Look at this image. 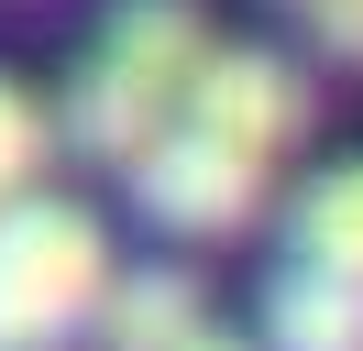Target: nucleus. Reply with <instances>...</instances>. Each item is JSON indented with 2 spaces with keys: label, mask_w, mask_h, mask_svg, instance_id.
<instances>
[{
  "label": "nucleus",
  "mask_w": 363,
  "mask_h": 351,
  "mask_svg": "<svg viewBox=\"0 0 363 351\" xmlns=\"http://www.w3.org/2000/svg\"><path fill=\"white\" fill-rule=\"evenodd\" d=\"M209 44L220 33H209L199 0H121V11L99 22L89 66H77V88H67V143L89 154V165L133 176V154L177 121V99H187V77H199Z\"/></svg>",
  "instance_id": "1"
},
{
  "label": "nucleus",
  "mask_w": 363,
  "mask_h": 351,
  "mask_svg": "<svg viewBox=\"0 0 363 351\" xmlns=\"http://www.w3.org/2000/svg\"><path fill=\"white\" fill-rule=\"evenodd\" d=\"M111 275L121 263L89 209H67V197L0 209V351H55L67 329H89Z\"/></svg>",
  "instance_id": "2"
},
{
  "label": "nucleus",
  "mask_w": 363,
  "mask_h": 351,
  "mask_svg": "<svg viewBox=\"0 0 363 351\" xmlns=\"http://www.w3.org/2000/svg\"><path fill=\"white\" fill-rule=\"evenodd\" d=\"M308 110H319L308 77L275 44H209L187 99H177V121L209 132V143H231V154H253V165H275L286 143H308Z\"/></svg>",
  "instance_id": "3"
},
{
  "label": "nucleus",
  "mask_w": 363,
  "mask_h": 351,
  "mask_svg": "<svg viewBox=\"0 0 363 351\" xmlns=\"http://www.w3.org/2000/svg\"><path fill=\"white\" fill-rule=\"evenodd\" d=\"M133 197L165 231H187V241H231V231L264 219V165L231 154V143H209V132H187V121H165L133 154Z\"/></svg>",
  "instance_id": "4"
},
{
  "label": "nucleus",
  "mask_w": 363,
  "mask_h": 351,
  "mask_svg": "<svg viewBox=\"0 0 363 351\" xmlns=\"http://www.w3.org/2000/svg\"><path fill=\"white\" fill-rule=\"evenodd\" d=\"M99 351H187L209 329V285L187 263H143V275H111L99 285Z\"/></svg>",
  "instance_id": "5"
},
{
  "label": "nucleus",
  "mask_w": 363,
  "mask_h": 351,
  "mask_svg": "<svg viewBox=\"0 0 363 351\" xmlns=\"http://www.w3.org/2000/svg\"><path fill=\"white\" fill-rule=\"evenodd\" d=\"M264 351H363V285L286 263L264 285Z\"/></svg>",
  "instance_id": "6"
},
{
  "label": "nucleus",
  "mask_w": 363,
  "mask_h": 351,
  "mask_svg": "<svg viewBox=\"0 0 363 351\" xmlns=\"http://www.w3.org/2000/svg\"><path fill=\"white\" fill-rule=\"evenodd\" d=\"M286 231H297V263H308V275L363 285V165L308 176V187H297V209H286Z\"/></svg>",
  "instance_id": "7"
},
{
  "label": "nucleus",
  "mask_w": 363,
  "mask_h": 351,
  "mask_svg": "<svg viewBox=\"0 0 363 351\" xmlns=\"http://www.w3.org/2000/svg\"><path fill=\"white\" fill-rule=\"evenodd\" d=\"M45 143H55V121L33 110V88H11V77H0V209H23V197H33Z\"/></svg>",
  "instance_id": "8"
},
{
  "label": "nucleus",
  "mask_w": 363,
  "mask_h": 351,
  "mask_svg": "<svg viewBox=\"0 0 363 351\" xmlns=\"http://www.w3.org/2000/svg\"><path fill=\"white\" fill-rule=\"evenodd\" d=\"M297 22H308V33L330 44L341 66H363V0H308V11H297Z\"/></svg>",
  "instance_id": "9"
},
{
  "label": "nucleus",
  "mask_w": 363,
  "mask_h": 351,
  "mask_svg": "<svg viewBox=\"0 0 363 351\" xmlns=\"http://www.w3.org/2000/svg\"><path fill=\"white\" fill-rule=\"evenodd\" d=\"M187 351H253V340H231V329H199V340H187Z\"/></svg>",
  "instance_id": "10"
}]
</instances>
